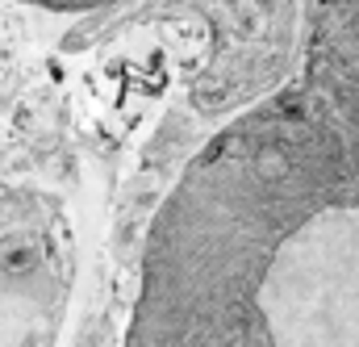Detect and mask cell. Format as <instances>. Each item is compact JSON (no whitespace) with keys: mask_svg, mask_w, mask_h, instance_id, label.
Segmentation results:
<instances>
[{"mask_svg":"<svg viewBox=\"0 0 359 347\" xmlns=\"http://www.w3.org/2000/svg\"><path fill=\"white\" fill-rule=\"evenodd\" d=\"M126 347H359V100L301 72L184 164Z\"/></svg>","mask_w":359,"mask_h":347,"instance_id":"1","label":"cell"},{"mask_svg":"<svg viewBox=\"0 0 359 347\" xmlns=\"http://www.w3.org/2000/svg\"><path fill=\"white\" fill-rule=\"evenodd\" d=\"M21 4L46 8V13H92V8H104L113 0H21Z\"/></svg>","mask_w":359,"mask_h":347,"instance_id":"2","label":"cell"}]
</instances>
